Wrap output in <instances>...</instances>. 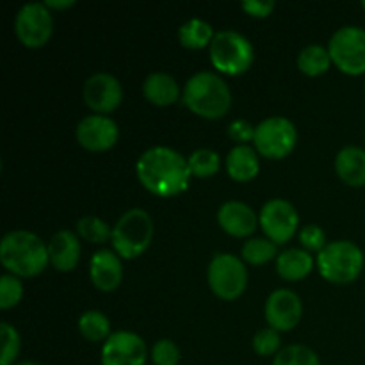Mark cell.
I'll return each mask as SVG.
<instances>
[{"instance_id": "cell-1", "label": "cell", "mask_w": 365, "mask_h": 365, "mask_svg": "<svg viewBox=\"0 0 365 365\" xmlns=\"http://www.w3.org/2000/svg\"><path fill=\"white\" fill-rule=\"evenodd\" d=\"M139 182L157 196L184 192L192 177L187 157L170 146H152L139 155L135 164Z\"/></svg>"}, {"instance_id": "cell-2", "label": "cell", "mask_w": 365, "mask_h": 365, "mask_svg": "<svg viewBox=\"0 0 365 365\" xmlns=\"http://www.w3.org/2000/svg\"><path fill=\"white\" fill-rule=\"evenodd\" d=\"M0 260L14 277H38L50 262L48 245L34 232H7L0 242Z\"/></svg>"}, {"instance_id": "cell-3", "label": "cell", "mask_w": 365, "mask_h": 365, "mask_svg": "<svg viewBox=\"0 0 365 365\" xmlns=\"http://www.w3.org/2000/svg\"><path fill=\"white\" fill-rule=\"evenodd\" d=\"M184 103L198 116L217 120L230 109L232 93L220 75L202 70L192 73L185 82Z\"/></svg>"}, {"instance_id": "cell-4", "label": "cell", "mask_w": 365, "mask_h": 365, "mask_svg": "<svg viewBox=\"0 0 365 365\" xmlns=\"http://www.w3.org/2000/svg\"><path fill=\"white\" fill-rule=\"evenodd\" d=\"M317 269L321 277L331 284H349L356 280L364 269V252L353 241H331L317 253Z\"/></svg>"}, {"instance_id": "cell-5", "label": "cell", "mask_w": 365, "mask_h": 365, "mask_svg": "<svg viewBox=\"0 0 365 365\" xmlns=\"http://www.w3.org/2000/svg\"><path fill=\"white\" fill-rule=\"evenodd\" d=\"M209 52L214 68L227 75L245 73L255 59V50L250 39L232 29L216 32L209 45Z\"/></svg>"}, {"instance_id": "cell-6", "label": "cell", "mask_w": 365, "mask_h": 365, "mask_svg": "<svg viewBox=\"0 0 365 365\" xmlns=\"http://www.w3.org/2000/svg\"><path fill=\"white\" fill-rule=\"evenodd\" d=\"M153 221L145 209H130L120 216L113 228L114 252L121 259H135L150 246Z\"/></svg>"}, {"instance_id": "cell-7", "label": "cell", "mask_w": 365, "mask_h": 365, "mask_svg": "<svg viewBox=\"0 0 365 365\" xmlns=\"http://www.w3.org/2000/svg\"><path fill=\"white\" fill-rule=\"evenodd\" d=\"M331 63L346 75L365 73V29L344 25L331 34L328 41Z\"/></svg>"}, {"instance_id": "cell-8", "label": "cell", "mask_w": 365, "mask_h": 365, "mask_svg": "<svg viewBox=\"0 0 365 365\" xmlns=\"http://www.w3.org/2000/svg\"><path fill=\"white\" fill-rule=\"evenodd\" d=\"M210 291L221 299L239 298L248 284V271L245 262L232 253H216L207 269Z\"/></svg>"}, {"instance_id": "cell-9", "label": "cell", "mask_w": 365, "mask_h": 365, "mask_svg": "<svg viewBox=\"0 0 365 365\" xmlns=\"http://www.w3.org/2000/svg\"><path fill=\"white\" fill-rule=\"evenodd\" d=\"M298 130L285 116H269L257 125L255 148L267 159H282L294 150Z\"/></svg>"}, {"instance_id": "cell-10", "label": "cell", "mask_w": 365, "mask_h": 365, "mask_svg": "<svg viewBox=\"0 0 365 365\" xmlns=\"http://www.w3.org/2000/svg\"><path fill=\"white\" fill-rule=\"evenodd\" d=\"M14 32L21 45L39 48L46 45L53 32V18L45 2H27L14 16Z\"/></svg>"}, {"instance_id": "cell-11", "label": "cell", "mask_w": 365, "mask_h": 365, "mask_svg": "<svg viewBox=\"0 0 365 365\" xmlns=\"http://www.w3.org/2000/svg\"><path fill=\"white\" fill-rule=\"evenodd\" d=\"M259 225L274 245H284L291 241L298 230V210L284 198L267 200L259 212Z\"/></svg>"}, {"instance_id": "cell-12", "label": "cell", "mask_w": 365, "mask_h": 365, "mask_svg": "<svg viewBox=\"0 0 365 365\" xmlns=\"http://www.w3.org/2000/svg\"><path fill=\"white\" fill-rule=\"evenodd\" d=\"M82 98L96 114L113 113L123 100V88L113 73L96 71L86 78L82 86Z\"/></svg>"}, {"instance_id": "cell-13", "label": "cell", "mask_w": 365, "mask_h": 365, "mask_svg": "<svg viewBox=\"0 0 365 365\" xmlns=\"http://www.w3.org/2000/svg\"><path fill=\"white\" fill-rule=\"evenodd\" d=\"M146 344L138 334L118 330L102 346V365H145Z\"/></svg>"}, {"instance_id": "cell-14", "label": "cell", "mask_w": 365, "mask_h": 365, "mask_svg": "<svg viewBox=\"0 0 365 365\" xmlns=\"http://www.w3.org/2000/svg\"><path fill=\"white\" fill-rule=\"evenodd\" d=\"M264 314L271 328L278 331H289L302 319V299L291 289H277L267 296Z\"/></svg>"}, {"instance_id": "cell-15", "label": "cell", "mask_w": 365, "mask_h": 365, "mask_svg": "<svg viewBox=\"0 0 365 365\" xmlns=\"http://www.w3.org/2000/svg\"><path fill=\"white\" fill-rule=\"evenodd\" d=\"M75 135L81 146L91 152H103L116 145L120 138V128L113 118L106 114H91L78 121Z\"/></svg>"}, {"instance_id": "cell-16", "label": "cell", "mask_w": 365, "mask_h": 365, "mask_svg": "<svg viewBox=\"0 0 365 365\" xmlns=\"http://www.w3.org/2000/svg\"><path fill=\"white\" fill-rule=\"evenodd\" d=\"M217 223L227 234L234 237H246L257 230L259 216L248 203L228 200L217 210Z\"/></svg>"}, {"instance_id": "cell-17", "label": "cell", "mask_w": 365, "mask_h": 365, "mask_svg": "<svg viewBox=\"0 0 365 365\" xmlns=\"http://www.w3.org/2000/svg\"><path fill=\"white\" fill-rule=\"evenodd\" d=\"M89 277L93 285L100 291H114L123 280L121 259L113 250H98L89 260Z\"/></svg>"}, {"instance_id": "cell-18", "label": "cell", "mask_w": 365, "mask_h": 365, "mask_svg": "<svg viewBox=\"0 0 365 365\" xmlns=\"http://www.w3.org/2000/svg\"><path fill=\"white\" fill-rule=\"evenodd\" d=\"M81 241H78L77 234H73L68 228L56 232L48 242V257L50 264L56 267L57 271H68L75 269L81 259Z\"/></svg>"}, {"instance_id": "cell-19", "label": "cell", "mask_w": 365, "mask_h": 365, "mask_svg": "<svg viewBox=\"0 0 365 365\" xmlns=\"http://www.w3.org/2000/svg\"><path fill=\"white\" fill-rule=\"evenodd\" d=\"M335 171L339 178L351 187L365 185V150L362 146L349 145L337 152L335 157Z\"/></svg>"}, {"instance_id": "cell-20", "label": "cell", "mask_w": 365, "mask_h": 365, "mask_svg": "<svg viewBox=\"0 0 365 365\" xmlns=\"http://www.w3.org/2000/svg\"><path fill=\"white\" fill-rule=\"evenodd\" d=\"M143 95L153 106H171L180 96L177 81L166 71H152L143 82Z\"/></svg>"}, {"instance_id": "cell-21", "label": "cell", "mask_w": 365, "mask_h": 365, "mask_svg": "<svg viewBox=\"0 0 365 365\" xmlns=\"http://www.w3.org/2000/svg\"><path fill=\"white\" fill-rule=\"evenodd\" d=\"M257 150L250 145H235L227 155V171L234 180L248 182L259 175L260 163Z\"/></svg>"}, {"instance_id": "cell-22", "label": "cell", "mask_w": 365, "mask_h": 365, "mask_svg": "<svg viewBox=\"0 0 365 365\" xmlns=\"http://www.w3.org/2000/svg\"><path fill=\"white\" fill-rule=\"evenodd\" d=\"M314 257L303 248H289L277 257V271L285 280H302L312 271Z\"/></svg>"}, {"instance_id": "cell-23", "label": "cell", "mask_w": 365, "mask_h": 365, "mask_svg": "<svg viewBox=\"0 0 365 365\" xmlns=\"http://www.w3.org/2000/svg\"><path fill=\"white\" fill-rule=\"evenodd\" d=\"M214 36H216V32H214L212 25L202 18H191L178 27V41L185 48L196 50L209 46Z\"/></svg>"}, {"instance_id": "cell-24", "label": "cell", "mask_w": 365, "mask_h": 365, "mask_svg": "<svg viewBox=\"0 0 365 365\" xmlns=\"http://www.w3.org/2000/svg\"><path fill=\"white\" fill-rule=\"evenodd\" d=\"M296 64H298L299 71H303L305 75L317 77V75H323L324 71H328L331 64V57L327 46L319 45V43H312V45H307L299 50Z\"/></svg>"}, {"instance_id": "cell-25", "label": "cell", "mask_w": 365, "mask_h": 365, "mask_svg": "<svg viewBox=\"0 0 365 365\" xmlns=\"http://www.w3.org/2000/svg\"><path fill=\"white\" fill-rule=\"evenodd\" d=\"M78 330L91 342L107 341L110 337V321L100 310H86L78 319Z\"/></svg>"}, {"instance_id": "cell-26", "label": "cell", "mask_w": 365, "mask_h": 365, "mask_svg": "<svg viewBox=\"0 0 365 365\" xmlns=\"http://www.w3.org/2000/svg\"><path fill=\"white\" fill-rule=\"evenodd\" d=\"M278 255V245H274L271 239L267 237H252L242 245L241 257L246 262L253 264V266H260L269 260H273Z\"/></svg>"}, {"instance_id": "cell-27", "label": "cell", "mask_w": 365, "mask_h": 365, "mask_svg": "<svg viewBox=\"0 0 365 365\" xmlns=\"http://www.w3.org/2000/svg\"><path fill=\"white\" fill-rule=\"evenodd\" d=\"M187 163H189V170L195 177L200 178H207V177H212L220 171L221 166V159H220V153L214 152L210 148H198L187 157Z\"/></svg>"}, {"instance_id": "cell-28", "label": "cell", "mask_w": 365, "mask_h": 365, "mask_svg": "<svg viewBox=\"0 0 365 365\" xmlns=\"http://www.w3.org/2000/svg\"><path fill=\"white\" fill-rule=\"evenodd\" d=\"M273 365H321L319 356L305 344H289L274 355Z\"/></svg>"}, {"instance_id": "cell-29", "label": "cell", "mask_w": 365, "mask_h": 365, "mask_svg": "<svg viewBox=\"0 0 365 365\" xmlns=\"http://www.w3.org/2000/svg\"><path fill=\"white\" fill-rule=\"evenodd\" d=\"M77 232L82 239L93 245H103L113 239V228L96 216H84L77 221Z\"/></svg>"}, {"instance_id": "cell-30", "label": "cell", "mask_w": 365, "mask_h": 365, "mask_svg": "<svg viewBox=\"0 0 365 365\" xmlns=\"http://www.w3.org/2000/svg\"><path fill=\"white\" fill-rule=\"evenodd\" d=\"M0 339H2V355L0 365H13L20 353V334L9 323H0Z\"/></svg>"}, {"instance_id": "cell-31", "label": "cell", "mask_w": 365, "mask_h": 365, "mask_svg": "<svg viewBox=\"0 0 365 365\" xmlns=\"http://www.w3.org/2000/svg\"><path fill=\"white\" fill-rule=\"evenodd\" d=\"M24 296V285L20 278L14 274H2L0 277V309H11L18 305Z\"/></svg>"}, {"instance_id": "cell-32", "label": "cell", "mask_w": 365, "mask_h": 365, "mask_svg": "<svg viewBox=\"0 0 365 365\" xmlns=\"http://www.w3.org/2000/svg\"><path fill=\"white\" fill-rule=\"evenodd\" d=\"M280 334L274 328H262V330L257 331L253 335V349H255L257 355L260 356H271L277 355L280 351Z\"/></svg>"}, {"instance_id": "cell-33", "label": "cell", "mask_w": 365, "mask_h": 365, "mask_svg": "<svg viewBox=\"0 0 365 365\" xmlns=\"http://www.w3.org/2000/svg\"><path fill=\"white\" fill-rule=\"evenodd\" d=\"M152 362L155 365H178L180 349L170 339H160L152 348Z\"/></svg>"}, {"instance_id": "cell-34", "label": "cell", "mask_w": 365, "mask_h": 365, "mask_svg": "<svg viewBox=\"0 0 365 365\" xmlns=\"http://www.w3.org/2000/svg\"><path fill=\"white\" fill-rule=\"evenodd\" d=\"M299 242H302L303 250L307 252H317L319 253L327 242V234L319 225H307L299 230Z\"/></svg>"}, {"instance_id": "cell-35", "label": "cell", "mask_w": 365, "mask_h": 365, "mask_svg": "<svg viewBox=\"0 0 365 365\" xmlns=\"http://www.w3.org/2000/svg\"><path fill=\"white\" fill-rule=\"evenodd\" d=\"M255 125L250 123L248 120H241V118H237V120H234L228 125V135L234 141H237L239 145H246L248 141H253L255 139Z\"/></svg>"}, {"instance_id": "cell-36", "label": "cell", "mask_w": 365, "mask_h": 365, "mask_svg": "<svg viewBox=\"0 0 365 365\" xmlns=\"http://www.w3.org/2000/svg\"><path fill=\"white\" fill-rule=\"evenodd\" d=\"M242 11L255 18H266L273 13L274 0H245L241 2Z\"/></svg>"}, {"instance_id": "cell-37", "label": "cell", "mask_w": 365, "mask_h": 365, "mask_svg": "<svg viewBox=\"0 0 365 365\" xmlns=\"http://www.w3.org/2000/svg\"><path fill=\"white\" fill-rule=\"evenodd\" d=\"M73 0H46L45 6L52 7V9H66V7H71L73 6Z\"/></svg>"}, {"instance_id": "cell-38", "label": "cell", "mask_w": 365, "mask_h": 365, "mask_svg": "<svg viewBox=\"0 0 365 365\" xmlns=\"http://www.w3.org/2000/svg\"><path fill=\"white\" fill-rule=\"evenodd\" d=\"M13 365H39L38 362H20V364H13Z\"/></svg>"}, {"instance_id": "cell-39", "label": "cell", "mask_w": 365, "mask_h": 365, "mask_svg": "<svg viewBox=\"0 0 365 365\" xmlns=\"http://www.w3.org/2000/svg\"><path fill=\"white\" fill-rule=\"evenodd\" d=\"M362 7L365 9V0H362Z\"/></svg>"}]
</instances>
